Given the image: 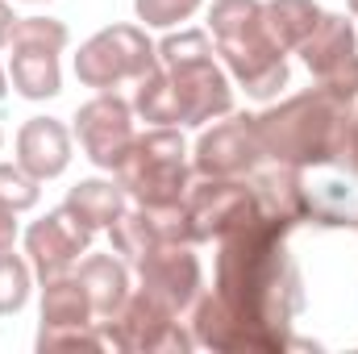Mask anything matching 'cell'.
Listing matches in <instances>:
<instances>
[{
	"label": "cell",
	"mask_w": 358,
	"mask_h": 354,
	"mask_svg": "<svg viewBox=\"0 0 358 354\" xmlns=\"http://www.w3.org/2000/svg\"><path fill=\"white\" fill-rule=\"evenodd\" d=\"M292 229V221L259 204L246 225L217 238L221 255L213 292L192 304L196 346L221 354L292 351V321L304 309V279L283 246Z\"/></svg>",
	"instance_id": "6da1fadb"
},
{
	"label": "cell",
	"mask_w": 358,
	"mask_h": 354,
	"mask_svg": "<svg viewBox=\"0 0 358 354\" xmlns=\"http://www.w3.org/2000/svg\"><path fill=\"white\" fill-rule=\"evenodd\" d=\"M355 104L338 100L321 84L313 92H300L283 104H271L267 113L255 117L263 155L271 163L292 167H342L346 142H350Z\"/></svg>",
	"instance_id": "7a4b0ae2"
},
{
	"label": "cell",
	"mask_w": 358,
	"mask_h": 354,
	"mask_svg": "<svg viewBox=\"0 0 358 354\" xmlns=\"http://www.w3.org/2000/svg\"><path fill=\"white\" fill-rule=\"evenodd\" d=\"M187 179H192V159L176 125H155L150 134H138L117 167V183L138 204H179L192 187Z\"/></svg>",
	"instance_id": "3957f363"
},
{
	"label": "cell",
	"mask_w": 358,
	"mask_h": 354,
	"mask_svg": "<svg viewBox=\"0 0 358 354\" xmlns=\"http://www.w3.org/2000/svg\"><path fill=\"white\" fill-rule=\"evenodd\" d=\"M159 63V42L146 38V25H104L76 55V80L84 88L113 92L121 84H138Z\"/></svg>",
	"instance_id": "277c9868"
},
{
	"label": "cell",
	"mask_w": 358,
	"mask_h": 354,
	"mask_svg": "<svg viewBox=\"0 0 358 354\" xmlns=\"http://www.w3.org/2000/svg\"><path fill=\"white\" fill-rule=\"evenodd\" d=\"M104 351H121V354H187L196 351V338L179 325L176 313H167L159 300H150L142 288L129 292V300L96 321Z\"/></svg>",
	"instance_id": "5b68a950"
},
{
	"label": "cell",
	"mask_w": 358,
	"mask_h": 354,
	"mask_svg": "<svg viewBox=\"0 0 358 354\" xmlns=\"http://www.w3.org/2000/svg\"><path fill=\"white\" fill-rule=\"evenodd\" d=\"M183 213H187L192 242H213L246 225L259 213V196H255V183H242V176H200V183H192L183 196Z\"/></svg>",
	"instance_id": "8992f818"
},
{
	"label": "cell",
	"mask_w": 358,
	"mask_h": 354,
	"mask_svg": "<svg viewBox=\"0 0 358 354\" xmlns=\"http://www.w3.org/2000/svg\"><path fill=\"white\" fill-rule=\"evenodd\" d=\"M217 55L225 59L229 80L238 88H246V96H255V100H271V96H279V88H287V50L267 34V25L221 38Z\"/></svg>",
	"instance_id": "52a82bcc"
},
{
	"label": "cell",
	"mask_w": 358,
	"mask_h": 354,
	"mask_svg": "<svg viewBox=\"0 0 358 354\" xmlns=\"http://www.w3.org/2000/svg\"><path fill=\"white\" fill-rule=\"evenodd\" d=\"M179 104V125H208L225 113H234V80L225 67H217L213 55L163 63Z\"/></svg>",
	"instance_id": "ba28073f"
},
{
	"label": "cell",
	"mask_w": 358,
	"mask_h": 354,
	"mask_svg": "<svg viewBox=\"0 0 358 354\" xmlns=\"http://www.w3.org/2000/svg\"><path fill=\"white\" fill-rule=\"evenodd\" d=\"M76 138L100 171H117L134 146V104L117 92H96L88 104L76 108Z\"/></svg>",
	"instance_id": "9c48e42d"
},
{
	"label": "cell",
	"mask_w": 358,
	"mask_h": 354,
	"mask_svg": "<svg viewBox=\"0 0 358 354\" xmlns=\"http://www.w3.org/2000/svg\"><path fill=\"white\" fill-rule=\"evenodd\" d=\"M263 142H259V129H255V117L250 113H225V121H217L213 129H204L196 138V150H192V171L196 176H250L259 163H263Z\"/></svg>",
	"instance_id": "30bf717a"
},
{
	"label": "cell",
	"mask_w": 358,
	"mask_h": 354,
	"mask_svg": "<svg viewBox=\"0 0 358 354\" xmlns=\"http://www.w3.org/2000/svg\"><path fill=\"white\" fill-rule=\"evenodd\" d=\"M138 283L150 300H159L167 313L183 317L204 283L200 259L192 255V242H163L138 259Z\"/></svg>",
	"instance_id": "8fae6325"
},
{
	"label": "cell",
	"mask_w": 358,
	"mask_h": 354,
	"mask_svg": "<svg viewBox=\"0 0 358 354\" xmlns=\"http://www.w3.org/2000/svg\"><path fill=\"white\" fill-rule=\"evenodd\" d=\"M96 229L84 225L67 204H59L55 213H46L42 221H34L25 229V259L38 271V279L46 275H59V271H71L80 263V255H88Z\"/></svg>",
	"instance_id": "7c38bea8"
},
{
	"label": "cell",
	"mask_w": 358,
	"mask_h": 354,
	"mask_svg": "<svg viewBox=\"0 0 358 354\" xmlns=\"http://www.w3.org/2000/svg\"><path fill=\"white\" fill-rule=\"evenodd\" d=\"M108 238H113V250L121 259H129V263H138L146 250H155L163 242H192L183 200L179 204H138V208H125L108 225Z\"/></svg>",
	"instance_id": "4fadbf2b"
},
{
	"label": "cell",
	"mask_w": 358,
	"mask_h": 354,
	"mask_svg": "<svg viewBox=\"0 0 358 354\" xmlns=\"http://www.w3.org/2000/svg\"><path fill=\"white\" fill-rule=\"evenodd\" d=\"M71 142L76 134L59 121V117H29L21 129H17V163L29 171L34 179H59L71 167Z\"/></svg>",
	"instance_id": "5bb4252c"
},
{
	"label": "cell",
	"mask_w": 358,
	"mask_h": 354,
	"mask_svg": "<svg viewBox=\"0 0 358 354\" xmlns=\"http://www.w3.org/2000/svg\"><path fill=\"white\" fill-rule=\"evenodd\" d=\"M296 55L304 59V67H308L317 80L334 76L338 67H346V63L358 55L355 21H346V13H321L317 29L300 42V50H296Z\"/></svg>",
	"instance_id": "9a60e30c"
},
{
	"label": "cell",
	"mask_w": 358,
	"mask_h": 354,
	"mask_svg": "<svg viewBox=\"0 0 358 354\" xmlns=\"http://www.w3.org/2000/svg\"><path fill=\"white\" fill-rule=\"evenodd\" d=\"M92 296L76 271H59L42 279V325L38 330H84L92 321Z\"/></svg>",
	"instance_id": "2e32d148"
},
{
	"label": "cell",
	"mask_w": 358,
	"mask_h": 354,
	"mask_svg": "<svg viewBox=\"0 0 358 354\" xmlns=\"http://www.w3.org/2000/svg\"><path fill=\"white\" fill-rule=\"evenodd\" d=\"M255 196L259 204L292 221V225H304L308 221V183H304V167H292V163H275L267 171L255 176Z\"/></svg>",
	"instance_id": "e0dca14e"
},
{
	"label": "cell",
	"mask_w": 358,
	"mask_h": 354,
	"mask_svg": "<svg viewBox=\"0 0 358 354\" xmlns=\"http://www.w3.org/2000/svg\"><path fill=\"white\" fill-rule=\"evenodd\" d=\"M76 275L84 279V288H88V296H92V309H96L100 321L113 317L129 300V267H125V259L117 250H108V255H84Z\"/></svg>",
	"instance_id": "ac0fdd59"
},
{
	"label": "cell",
	"mask_w": 358,
	"mask_h": 354,
	"mask_svg": "<svg viewBox=\"0 0 358 354\" xmlns=\"http://www.w3.org/2000/svg\"><path fill=\"white\" fill-rule=\"evenodd\" d=\"M8 80L25 100H50L63 92V67L55 50H13Z\"/></svg>",
	"instance_id": "d6986e66"
},
{
	"label": "cell",
	"mask_w": 358,
	"mask_h": 354,
	"mask_svg": "<svg viewBox=\"0 0 358 354\" xmlns=\"http://www.w3.org/2000/svg\"><path fill=\"white\" fill-rule=\"evenodd\" d=\"M125 187L121 183H113V179H80L71 192H67V208L84 221V225H92V229H108L121 213H125Z\"/></svg>",
	"instance_id": "ffe728a7"
},
{
	"label": "cell",
	"mask_w": 358,
	"mask_h": 354,
	"mask_svg": "<svg viewBox=\"0 0 358 354\" xmlns=\"http://www.w3.org/2000/svg\"><path fill=\"white\" fill-rule=\"evenodd\" d=\"M321 13L325 8L317 0H263V25L283 50H300V42L317 29Z\"/></svg>",
	"instance_id": "44dd1931"
},
{
	"label": "cell",
	"mask_w": 358,
	"mask_h": 354,
	"mask_svg": "<svg viewBox=\"0 0 358 354\" xmlns=\"http://www.w3.org/2000/svg\"><path fill=\"white\" fill-rule=\"evenodd\" d=\"M134 113L150 125H179V104H176V92H171V80H167V67L155 63L138 88H134Z\"/></svg>",
	"instance_id": "7402d4cb"
},
{
	"label": "cell",
	"mask_w": 358,
	"mask_h": 354,
	"mask_svg": "<svg viewBox=\"0 0 358 354\" xmlns=\"http://www.w3.org/2000/svg\"><path fill=\"white\" fill-rule=\"evenodd\" d=\"M67 42H71V29L63 21H55V17H17L8 50H55V55H63Z\"/></svg>",
	"instance_id": "603a6c76"
},
{
	"label": "cell",
	"mask_w": 358,
	"mask_h": 354,
	"mask_svg": "<svg viewBox=\"0 0 358 354\" xmlns=\"http://www.w3.org/2000/svg\"><path fill=\"white\" fill-rule=\"evenodd\" d=\"M255 25H263V0H213L208 4V34H213V42L246 34Z\"/></svg>",
	"instance_id": "cb8c5ba5"
},
{
	"label": "cell",
	"mask_w": 358,
	"mask_h": 354,
	"mask_svg": "<svg viewBox=\"0 0 358 354\" xmlns=\"http://www.w3.org/2000/svg\"><path fill=\"white\" fill-rule=\"evenodd\" d=\"M29 288H34V267L29 259L4 250L0 255V317H13L29 304Z\"/></svg>",
	"instance_id": "d4e9b609"
},
{
	"label": "cell",
	"mask_w": 358,
	"mask_h": 354,
	"mask_svg": "<svg viewBox=\"0 0 358 354\" xmlns=\"http://www.w3.org/2000/svg\"><path fill=\"white\" fill-rule=\"evenodd\" d=\"M38 200H42V179H34L17 159L0 163V204L29 213V208H38Z\"/></svg>",
	"instance_id": "484cf974"
},
{
	"label": "cell",
	"mask_w": 358,
	"mask_h": 354,
	"mask_svg": "<svg viewBox=\"0 0 358 354\" xmlns=\"http://www.w3.org/2000/svg\"><path fill=\"white\" fill-rule=\"evenodd\" d=\"M204 0H134V13L150 29H176L179 21L196 17Z\"/></svg>",
	"instance_id": "4316f807"
},
{
	"label": "cell",
	"mask_w": 358,
	"mask_h": 354,
	"mask_svg": "<svg viewBox=\"0 0 358 354\" xmlns=\"http://www.w3.org/2000/svg\"><path fill=\"white\" fill-rule=\"evenodd\" d=\"M38 351L55 354V351H104V338L96 325L84 330H38Z\"/></svg>",
	"instance_id": "83f0119b"
},
{
	"label": "cell",
	"mask_w": 358,
	"mask_h": 354,
	"mask_svg": "<svg viewBox=\"0 0 358 354\" xmlns=\"http://www.w3.org/2000/svg\"><path fill=\"white\" fill-rule=\"evenodd\" d=\"M325 92H334L338 100H346V104H358V55L346 63V67H338L334 76H325V80H317Z\"/></svg>",
	"instance_id": "f1b7e54d"
},
{
	"label": "cell",
	"mask_w": 358,
	"mask_h": 354,
	"mask_svg": "<svg viewBox=\"0 0 358 354\" xmlns=\"http://www.w3.org/2000/svg\"><path fill=\"white\" fill-rule=\"evenodd\" d=\"M13 242H17V208L0 204V255L13 250Z\"/></svg>",
	"instance_id": "f546056e"
},
{
	"label": "cell",
	"mask_w": 358,
	"mask_h": 354,
	"mask_svg": "<svg viewBox=\"0 0 358 354\" xmlns=\"http://www.w3.org/2000/svg\"><path fill=\"white\" fill-rule=\"evenodd\" d=\"M13 25H17V17H13V4H8V0H0V50L8 46V38H13Z\"/></svg>",
	"instance_id": "4dcf8cb0"
},
{
	"label": "cell",
	"mask_w": 358,
	"mask_h": 354,
	"mask_svg": "<svg viewBox=\"0 0 358 354\" xmlns=\"http://www.w3.org/2000/svg\"><path fill=\"white\" fill-rule=\"evenodd\" d=\"M8 96V76H4V67H0V100Z\"/></svg>",
	"instance_id": "1f68e13d"
},
{
	"label": "cell",
	"mask_w": 358,
	"mask_h": 354,
	"mask_svg": "<svg viewBox=\"0 0 358 354\" xmlns=\"http://www.w3.org/2000/svg\"><path fill=\"white\" fill-rule=\"evenodd\" d=\"M350 13H355V17H358V0H350Z\"/></svg>",
	"instance_id": "d6a6232c"
},
{
	"label": "cell",
	"mask_w": 358,
	"mask_h": 354,
	"mask_svg": "<svg viewBox=\"0 0 358 354\" xmlns=\"http://www.w3.org/2000/svg\"><path fill=\"white\" fill-rule=\"evenodd\" d=\"M25 4H42V0H25Z\"/></svg>",
	"instance_id": "836d02e7"
},
{
	"label": "cell",
	"mask_w": 358,
	"mask_h": 354,
	"mask_svg": "<svg viewBox=\"0 0 358 354\" xmlns=\"http://www.w3.org/2000/svg\"><path fill=\"white\" fill-rule=\"evenodd\" d=\"M0 146H4V134H0Z\"/></svg>",
	"instance_id": "e575fe53"
}]
</instances>
